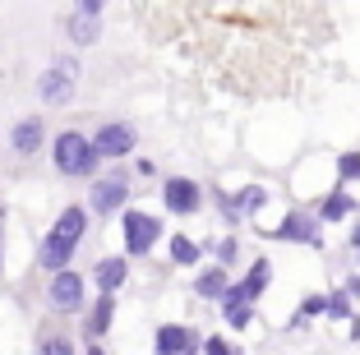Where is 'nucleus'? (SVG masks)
I'll use <instances>...</instances> for the list:
<instances>
[{
    "instance_id": "obj_1",
    "label": "nucleus",
    "mask_w": 360,
    "mask_h": 355,
    "mask_svg": "<svg viewBox=\"0 0 360 355\" xmlns=\"http://www.w3.org/2000/svg\"><path fill=\"white\" fill-rule=\"evenodd\" d=\"M84 235H88V208L70 203V208L56 217V226L42 235V245H37V268H46V272L65 268V263L75 259V250L84 245Z\"/></svg>"
},
{
    "instance_id": "obj_2",
    "label": "nucleus",
    "mask_w": 360,
    "mask_h": 355,
    "mask_svg": "<svg viewBox=\"0 0 360 355\" xmlns=\"http://www.w3.org/2000/svg\"><path fill=\"white\" fill-rule=\"evenodd\" d=\"M51 162H56V171H60L65 180H88L102 157H97V148H93L88 134L65 129V134H56V143H51Z\"/></svg>"
},
{
    "instance_id": "obj_3",
    "label": "nucleus",
    "mask_w": 360,
    "mask_h": 355,
    "mask_svg": "<svg viewBox=\"0 0 360 355\" xmlns=\"http://www.w3.org/2000/svg\"><path fill=\"white\" fill-rule=\"evenodd\" d=\"M75 88H79V60H70V56H60L46 74H37V102L42 106L75 102Z\"/></svg>"
},
{
    "instance_id": "obj_4",
    "label": "nucleus",
    "mask_w": 360,
    "mask_h": 355,
    "mask_svg": "<svg viewBox=\"0 0 360 355\" xmlns=\"http://www.w3.org/2000/svg\"><path fill=\"white\" fill-rule=\"evenodd\" d=\"M46 309H51V314H79V309H84V277H79L70 263L51 272V286H46Z\"/></svg>"
},
{
    "instance_id": "obj_5",
    "label": "nucleus",
    "mask_w": 360,
    "mask_h": 355,
    "mask_svg": "<svg viewBox=\"0 0 360 355\" xmlns=\"http://www.w3.org/2000/svg\"><path fill=\"white\" fill-rule=\"evenodd\" d=\"M120 231H125V254L129 259H143V254L158 245L162 221L148 217V212H125V217H120Z\"/></svg>"
},
{
    "instance_id": "obj_6",
    "label": "nucleus",
    "mask_w": 360,
    "mask_h": 355,
    "mask_svg": "<svg viewBox=\"0 0 360 355\" xmlns=\"http://www.w3.org/2000/svg\"><path fill=\"white\" fill-rule=\"evenodd\" d=\"M42 148H46V125H42V115H23V120H14V129H10V153L19 157V162L37 157Z\"/></svg>"
},
{
    "instance_id": "obj_7",
    "label": "nucleus",
    "mask_w": 360,
    "mask_h": 355,
    "mask_svg": "<svg viewBox=\"0 0 360 355\" xmlns=\"http://www.w3.org/2000/svg\"><path fill=\"white\" fill-rule=\"evenodd\" d=\"M129 199V180L125 176H106V180H93V212L97 217H111L120 212Z\"/></svg>"
},
{
    "instance_id": "obj_8",
    "label": "nucleus",
    "mask_w": 360,
    "mask_h": 355,
    "mask_svg": "<svg viewBox=\"0 0 360 355\" xmlns=\"http://www.w3.org/2000/svg\"><path fill=\"white\" fill-rule=\"evenodd\" d=\"M162 203H167L171 212H180V217H190V212H199L203 194H199V185H194V180H185V176H171L167 185H162Z\"/></svg>"
},
{
    "instance_id": "obj_9",
    "label": "nucleus",
    "mask_w": 360,
    "mask_h": 355,
    "mask_svg": "<svg viewBox=\"0 0 360 355\" xmlns=\"http://www.w3.org/2000/svg\"><path fill=\"white\" fill-rule=\"evenodd\" d=\"M93 148H97V157H129V148H134V125H125V120L102 125L93 134Z\"/></svg>"
},
{
    "instance_id": "obj_10",
    "label": "nucleus",
    "mask_w": 360,
    "mask_h": 355,
    "mask_svg": "<svg viewBox=\"0 0 360 355\" xmlns=\"http://www.w3.org/2000/svg\"><path fill=\"white\" fill-rule=\"evenodd\" d=\"M111 318H116V291H102L93 300V309H88V318H84V333L102 342V337L111 333Z\"/></svg>"
},
{
    "instance_id": "obj_11",
    "label": "nucleus",
    "mask_w": 360,
    "mask_h": 355,
    "mask_svg": "<svg viewBox=\"0 0 360 355\" xmlns=\"http://www.w3.org/2000/svg\"><path fill=\"white\" fill-rule=\"evenodd\" d=\"M153 346H158L162 355H190V351H199V337H194L190 328L171 323V328H158V337H153Z\"/></svg>"
},
{
    "instance_id": "obj_12",
    "label": "nucleus",
    "mask_w": 360,
    "mask_h": 355,
    "mask_svg": "<svg viewBox=\"0 0 360 355\" xmlns=\"http://www.w3.org/2000/svg\"><path fill=\"white\" fill-rule=\"evenodd\" d=\"M65 37L75 46H93L97 37H102V14H84V10H75L70 19H65Z\"/></svg>"
},
{
    "instance_id": "obj_13",
    "label": "nucleus",
    "mask_w": 360,
    "mask_h": 355,
    "mask_svg": "<svg viewBox=\"0 0 360 355\" xmlns=\"http://www.w3.org/2000/svg\"><path fill=\"white\" fill-rule=\"evenodd\" d=\"M268 235H277V240H300V245H314L319 250V240H323V235H319V226L309 217H286L282 226L277 231H268Z\"/></svg>"
},
{
    "instance_id": "obj_14",
    "label": "nucleus",
    "mask_w": 360,
    "mask_h": 355,
    "mask_svg": "<svg viewBox=\"0 0 360 355\" xmlns=\"http://www.w3.org/2000/svg\"><path fill=\"white\" fill-rule=\"evenodd\" d=\"M93 277H97V286H102V291H120V286H125V277H129V259H102Z\"/></svg>"
},
{
    "instance_id": "obj_15",
    "label": "nucleus",
    "mask_w": 360,
    "mask_h": 355,
    "mask_svg": "<svg viewBox=\"0 0 360 355\" xmlns=\"http://www.w3.org/2000/svg\"><path fill=\"white\" fill-rule=\"evenodd\" d=\"M264 286H268V263L259 259L255 268H250V277H245L240 286H231V291L240 295V300H255V295H264Z\"/></svg>"
},
{
    "instance_id": "obj_16",
    "label": "nucleus",
    "mask_w": 360,
    "mask_h": 355,
    "mask_svg": "<svg viewBox=\"0 0 360 355\" xmlns=\"http://www.w3.org/2000/svg\"><path fill=\"white\" fill-rule=\"evenodd\" d=\"M194 291H199L203 300H222V291H226V272H222V268H208V272H199V282H194Z\"/></svg>"
},
{
    "instance_id": "obj_17",
    "label": "nucleus",
    "mask_w": 360,
    "mask_h": 355,
    "mask_svg": "<svg viewBox=\"0 0 360 355\" xmlns=\"http://www.w3.org/2000/svg\"><path fill=\"white\" fill-rule=\"evenodd\" d=\"M222 300H226V323H231V328H245V323H250V300H240L231 286L222 291Z\"/></svg>"
},
{
    "instance_id": "obj_18",
    "label": "nucleus",
    "mask_w": 360,
    "mask_h": 355,
    "mask_svg": "<svg viewBox=\"0 0 360 355\" xmlns=\"http://www.w3.org/2000/svg\"><path fill=\"white\" fill-rule=\"evenodd\" d=\"M342 217H351V199L347 194H328V199H323V212H319V221H342Z\"/></svg>"
},
{
    "instance_id": "obj_19",
    "label": "nucleus",
    "mask_w": 360,
    "mask_h": 355,
    "mask_svg": "<svg viewBox=\"0 0 360 355\" xmlns=\"http://www.w3.org/2000/svg\"><path fill=\"white\" fill-rule=\"evenodd\" d=\"M194 259H199V245L185 240V235H171V263H185V268H190Z\"/></svg>"
},
{
    "instance_id": "obj_20",
    "label": "nucleus",
    "mask_w": 360,
    "mask_h": 355,
    "mask_svg": "<svg viewBox=\"0 0 360 355\" xmlns=\"http://www.w3.org/2000/svg\"><path fill=\"white\" fill-rule=\"evenodd\" d=\"M32 346H37L42 355H70V351H75V342H70V337H37Z\"/></svg>"
},
{
    "instance_id": "obj_21",
    "label": "nucleus",
    "mask_w": 360,
    "mask_h": 355,
    "mask_svg": "<svg viewBox=\"0 0 360 355\" xmlns=\"http://www.w3.org/2000/svg\"><path fill=\"white\" fill-rule=\"evenodd\" d=\"M338 176L342 180H356L360 176V153H342L338 157Z\"/></svg>"
},
{
    "instance_id": "obj_22",
    "label": "nucleus",
    "mask_w": 360,
    "mask_h": 355,
    "mask_svg": "<svg viewBox=\"0 0 360 355\" xmlns=\"http://www.w3.org/2000/svg\"><path fill=\"white\" fill-rule=\"evenodd\" d=\"M323 309H328L333 318H351V304H347V295H333V300L323 304Z\"/></svg>"
},
{
    "instance_id": "obj_23",
    "label": "nucleus",
    "mask_w": 360,
    "mask_h": 355,
    "mask_svg": "<svg viewBox=\"0 0 360 355\" xmlns=\"http://www.w3.org/2000/svg\"><path fill=\"white\" fill-rule=\"evenodd\" d=\"M75 10H84V14H102V10H106V0H75Z\"/></svg>"
},
{
    "instance_id": "obj_24",
    "label": "nucleus",
    "mask_w": 360,
    "mask_h": 355,
    "mask_svg": "<svg viewBox=\"0 0 360 355\" xmlns=\"http://www.w3.org/2000/svg\"><path fill=\"white\" fill-rule=\"evenodd\" d=\"M323 304H328V300H323V295H309V300L300 304V314H323Z\"/></svg>"
},
{
    "instance_id": "obj_25",
    "label": "nucleus",
    "mask_w": 360,
    "mask_h": 355,
    "mask_svg": "<svg viewBox=\"0 0 360 355\" xmlns=\"http://www.w3.org/2000/svg\"><path fill=\"white\" fill-rule=\"evenodd\" d=\"M203 351H208V355H231V346H226V342H217V337H212V342H203Z\"/></svg>"
},
{
    "instance_id": "obj_26",
    "label": "nucleus",
    "mask_w": 360,
    "mask_h": 355,
    "mask_svg": "<svg viewBox=\"0 0 360 355\" xmlns=\"http://www.w3.org/2000/svg\"><path fill=\"white\" fill-rule=\"evenodd\" d=\"M351 245H356V250H360V221H356V226H351Z\"/></svg>"
},
{
    "instance_id": "obj_27",
    "label": "nucleus",
    "mask_w": 360,
    "mask_h": 355,
    "mask_svg": "<svg viewBox=\"0 0 360 355\" xmlns=\"http://www.w3.org/2000/svg\"><path fill=\"white\" fill-rule=\"evenodd\" d=\"M0 272H5V231H0Z\"/></svg>"
},
{
    "instance_id": "obj_28",
    "label": "nucleus",
    "mask_w": 360,
    "mask_h": 355,
    "mask_svg": "<svg viewBox=\"0 0 360 355\" xmlns=\"http://www.w3.org/2000/svg\"><path fill=\"white\" fill-rule=\"evenodd\" d=\"M0 231H5V203H0Z\"/></svg>"
}]
</instances>
